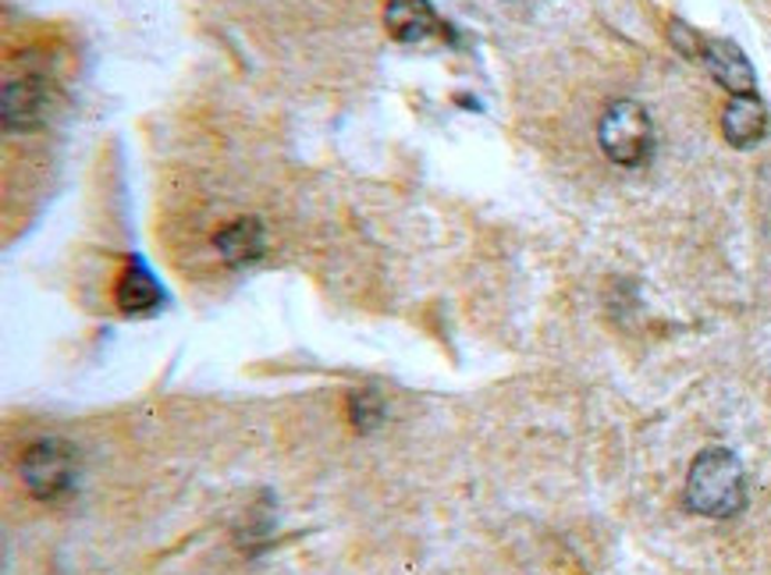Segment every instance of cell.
<instances>
[{"mask_svg":"<svg viewBox=\"0 0 771 575\" xmlns=\"http://www.w3.org/2000/svg\"><path fill=\"white\" fill-rule=\"evenodd\" d=\"M687 508L704 518H732L747 508V476L729 447H708L687 473Z\"/></svg>","mask_w":771,"mask_h":575,"instance_id":"cell-1","label":"cell"},{"mask_svg":"<svg viewBox=\"0 0 771 575\" xmlns=\"http://www.w3.org/2000/svg\"><path fill=\"white\" fill-rule=\"evenodd\" d=\"M601 153L619 168H640L654 150V124L651 114L637 100H615L604 107L598 121Z\"/></svg>","mask_w":771,"mask_h":575,"instance_id":"cell-2","label":"cell"},{"mask_svg":"<svg viewBox=\"0 0 771 575\" xmlns=\"http://www.w3.org/2000/svg\"><path fill=\"white\" fill-rule=\"evenodd\" d=\"M18 473H22L26 487L36 497L58 501L61 494H68L71 487H76V447L58 441V437L36 441L22 452Z\"/></svg>","mask_w":771,"mask_h":575,"instance_id":"cell-3","label":"cell"},{"mask_svg":"<svg viewBox=\"0 0 771 575\" xmlns=\"http://www.w3.org/2000/svg\"><path fill=\"white\" fill-rule=\"evenodd\" d=\"M701 64L711 71V79L719 82L729 97H743V93H758V75L754 64L747 61V53L732 43V40H708L704 36V50H701Z\"/></svg>","mask_w":771,"mask_h":575,"instance_id":"cell-4","label":"cell"},{"mask_svg":"<svg viewBox=\"0 0 771 575\" xmlns=\"http://www.w3.org/2000/svg\"><path fill=\"white\" fill-rule=\"evenodd\" d=\"M768 107L758 93H743V97H729L722 107V135L729 147L750 150L768 135Z\"/></svg>","mask_w":771,"mask_h":575,"instance_id":"cell-5","label":"cell"},{"mask_svg":"<svg viewBox=\"0 0 771 575\" xmlns=\"http://www.w3.org/2000/svg\"><path fill=\"white\" fill-rule=\"evenodd\" d=\"M47 85L43 79H18L4 85V129L8 132H26L32 124H40L47 114Z\"/></svg>","mask_w":771,"mask_h":575,"instance_id":"cell-6","label":"cell"},{"mask_svg":"<svg viewBox=\"0 0 771 575\" xmlns=\"http://www.w3.org/2000/svg\"><path fill=\"white\" fill-rule=\"evenodd\" d=\"M384 26L399 43H417L438 29V14L430 0H388Z\"/></svg>","mask_w":771,"mask_h":575,"instance_id":"cell-7","label":"cell"},{"mask_svg":"<svg viewBox=\"0 0 771 575\" xmlns=\"http://www.w3.org/2000/svg\"><path fill=\"white\" fill-rule=\"evenodd\" d=\"M218 253L231 263V266H246V263H257L267 249V235H263V224L257 218H236L231 224H224L218 231Z\"/></svg>","mask_w":771,"mask_h":575,"instance_id":"cell-8","label":"cell"},{"mask_svg":"<svg viewBox=\"0 0 771 575\" xmlns=\"http://www.w3.org/2000/svg\"><path fill=\"white\" fill-rule=\"evenodd\" d=\"M157 305H160V288L147 266L136 260L118 281V310L129 316H142V313H153Z\"/></svg>","mask_w":771,"mask_h":575,"instance_id":"cell-9","label":"cell"},{"mask_svg":"<svg viewBox=\"0 0 771 575\" xmlns=\"http://www.w3.org/2000/svg\"><path fill=\"white\" fill-rule=\"evenodd\" d=\"M669 36H672V43L687 53V58L701 61V50H704V36H701V32H693L687 22H672V26H669Z\"/></svg>","mask_w":771,"mask_h":575,"instance_id":"cell-10","label":"cell"}]
</instances>
